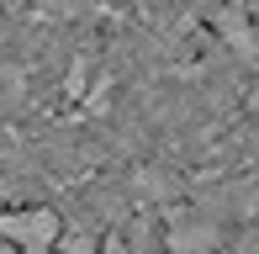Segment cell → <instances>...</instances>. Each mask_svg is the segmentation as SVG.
<instances>
[{
  "label": "cell",
  "instance_id": "cell-1",
  "mask_svg": "<svg viewBox=\"0 0 259 254\" xmlns=\"http://www.w3.org/2000/svg\"><path fill=\"white\" fill-rule=\"evenodd\" d=\"M0 244H16V249H48V244H58V212H48V206L0 212Z\"/></svg>",
  "mask_w": 259,
  "mask_h": 254
}]
</instances>
